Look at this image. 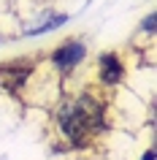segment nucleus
I'll return each mask as SVG.
<instances>
[{"instance_id":"f257e3e1","label":"nucleus","mask_w":157,"mask_h":160,"mask_svg":"<svg viewBox=\"0 0 157 160\" xmlns=\"http://www.w3.org/2000/svg\"><path fill=\"white\" fill-rule=\"evenodd\" d=\"M57 125H60V130H62V136H65L71 144H76V147H84L87 138H90V130L84 128V122H81V117H79V111H76L73 101H68L65 106L60 109Z\"/></svg>"},{"instance_id":"f03ea898","label":"nucleus","mask_w":157,"mask_h":160,"mask_svg":"<svg viewBox=\"0 0 157 160\" xmlns=\"http://www.w3.org/2000/svg\"><path fill=\"white\" fill-rule=\"evenodd\" d=\"M73 106H76V111H79V117H81L84 128L90 130V136L106 128V114H103V103H100V98L84 92V95H79V101H73Z\"/></svg>"},{"instance_id":"7ed1b4c3","label":"nucleus","mask_w":157,"mask_h":160,"mask_svg":"<svg viewBox=\"0 0 157 160\" xmlns=\"http://www.w3.org/2000/svg\"><path fill=\"white\" fill-rule=\"evenodd\" d=\"M84 43L81 41H65L62 46H57V49L52 52V62L60 68V71H71L73 65H79L84 60Z\"/></svg>"},{"instance_id":"20e7f679","label":"nucleus","mask_w":157,"mask_h":160,"mask_svg":"<svg viewBox=\"0 0 157 160\" xmlns=\"http://www.w3.org/2000/svg\"><path fill=\"white\" fill-rule=\"evenodd\" d=\"M122 76H125V68L119 54H111V52L100 54V82L103 84H119Z\"/></svg>"},{"instance_id":"39448f33","label":"nucleus","mask_w":157,"mask_h":160,"mask_svg":"<svg viewBox=\"0 0 157 160\" xmlns=\"http://www.w3.org/2000/svg\"><path fill=\"white\" fill-rule=\"evenodd\" d=\"M30 68L25 62H17V65H3L0 68V90H14L17 84H22L25 79H30Z\"/></svg>"},{"instance_id":"423d86ee","label":"nucleus","mask_w":157,"mask_h":160,"mask_svg":"<svg viewBox=\"0 0 157 160\" xmlns=\"http://www.w3.org/2000/svg\"><path fill=\"white\" fill-rule=\"evenodd\" d=\"M65 22H68L65 14H60V17H52V14H46V17H43L38 25H30L25 33H27V35H41V33H49V30H57V27H60V25H65Z\"/></svg>"},{"instance_id":"0eeeda50","label":"nucleus","mask_w":157,"mask_h":160,"mask_svg":"<svg viewBox=\"0 0 157 160\" xmlns=\"http://www.w3.org/2000/svg\"><path fill=\"white\" fill-rule=\"evenodd\" d=\"M141 27H144L146 33H152V30H155V14H149V17L144 19V22H141Z\"/></svg>"},{"instance_id":"6e6552de","label":"nucleus","mask_w":157,"mask_h":160,"mask_svg":"<svg viewBox=\"0 0 157 160\" xmlns=\"http://www.w3.org/2000/svg\"><path fill=\"white\" fill-rule=\"evenodd\" d=\"M141 160H155V152H152V149H146V152H144V158H141Z\"/></svg>"}]
</instances>
